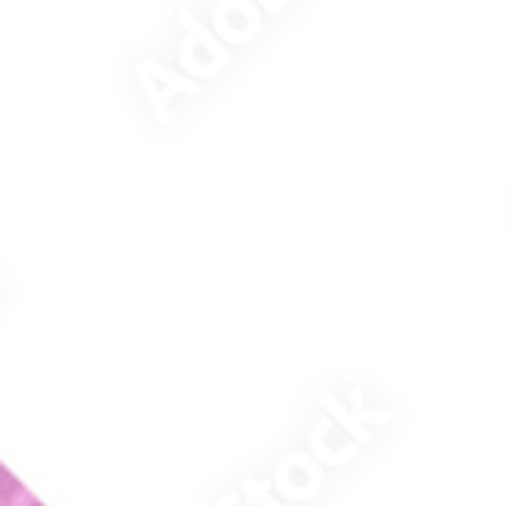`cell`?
Segmentation results:
<instances>
[{"label": "cell", "instance_id": "1", "mask_svg": "<svg viewBox=\"0 0 512 506\" xmlns=\"http://www.w3.org/2000/svg\"><path fill=\"white\" fill-rule=\"evenodd\" d=\"M0 506H40V503L28 494V488L22 482L10 479L4 488H0Z\"/></svg>", "mask_w": 512, "mask_h": 506}, {"label": "cell", "instance_id": "2", "mask_svg": "<svg viewBox=\"0 0 512 506\" xmlns=\"http://www.w3.org/2000/svg\"><path fill=\"white\" fill-rule=\"evenodd\" d=\"M10 479H13V476H10V473H7L4 467H0V488H4V485H7Z\"/></svg>", "mask_w": 512, "mask_h": 506}]
</instances>
